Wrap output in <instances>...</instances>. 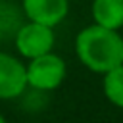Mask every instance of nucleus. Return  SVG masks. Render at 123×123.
<instances>
[{"label":"nucleus","instance_id":"6","mask_svg":"<svg viewBox=\"0 0 123 123\" xmlns=\"http://www.w3.org/2000/svg\"><path fill=\"white\" fill-rule=\"evenodd\" d=\"M92 19L96 25L119 31L123 27V0H92Z\"/></svg>","mask_w":123,"mask_h":123},{"label":"nucleus","instance_id":"1","mask_svg":"<svg viewBox=\"0 0 123 123\" xmlns=\"http://www.w3.org/2000/svg\"><path fill=\"white\" fill-rule=\"evenodd\" d=\"M75 54L85 67L104 75L123 63V37L115 29L92 23L79 31Z\"/></svg>","mask_w":123,"mask_h":123},{"label":"nucleus","instance_id":"3","mask_svg":"<svg viewBox=\"0 0 123 123\" xmlns=\"http://www.w3.org/2000/svg\"><path fill=\"white\" fill-rule=\"evenodd\" d=\"M54 27L38 23V21H29V23H21V27L17 29L13 40H15V48L17 52L31 60L37 56H42L46 52H52L56 37H54Z\"/></svg>","mask_w":123,"mask_h":123},{"label":"nucleus","instance_id":"8","mask_svg":"<svg viewBox=\"0 0 123 123\" xmlns=\"http://www.w3.org/2000/svg\"><path fill=\"white\" fill-rule=\"evenodd\" d=\"M21 27L19 13L10 4H0V38L15 37L17 29Z\"/></svg>","mask_w":123,"mask_h":123},{"label":"nucleus","instance_id":"4","mask_svg":"<svg viewBox=\"0 0 123 123\" xmlns=\"http://www.w3.org/2000/svg\"><path fill=\"white\" fill-rule=\"evenodd\" d=\"M27 69L12 54L0 52V100H12L27 88Z\"/></svg>","mask_w":123,"mask_h":123},{"label":"nucleus","instance_id":"5","mask_svg":"<svg viewBox=\"0 0 123 123\" xmlns=\"http://www.w3.org/2000/svg\"><path fill=\"white\" fill-rule=\"evenodd\" d=\"M23 15L50 27L62 23L69 12V0H21Z\"/></svg>","mask_w":123,"mask_h":123},{"label":"nucleus","instance_id":"7","mask_svg":"<svg viewBox=\"0 0 123 123\" xmlns=\"http://www.w3.org/2000/svg\"><path fill=\"white\" fill-rule=\"evenodd\" d=\"M102 88H104L106 98L113 106L123 108V63L104 73Z\"/></svg>","mask_w":123,"mask_h":123},{"label":"nucleus","instance_id":"2","mask_svg":"<svg viewBox=\"0 0 123 123\" xmlns=\"http://www.w3.org/2000/svg\"><path fill=\"white\" fill-rule=\"evenodd\" d=\"M25 69H27V85L40 92L58 88L63 83L67 71L65 62L54 52H46L42 56L31 58Z\"/></svg>","mask_w":123,"mask_h":123},{"label":"nucleus","instance_id":"9","mask_svg":"<svg viewBox=\"0 0 123 123\" xmlns=\"http://www.w3.org/2000/svg\"><path fill=\"white\" fill-rule=\"evenodd\" d=\"M4 121H6V117H4L2 113H0V123H4Z\"/></svg>","mask_w":123,"mask_h":123}]
</instances>
